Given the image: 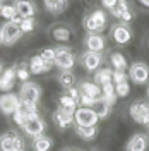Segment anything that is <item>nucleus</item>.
<instances>
[{"label": "nucleus", "instance_id": "nucleus-1", "mask_svg": "<svg viewBox=\"0 0 149 151\" xmlns=\"http://www.w3.org/2000/svg\"><path fill=\"white\" fill-rule=\"evenodd\" d=\"M98 115L93 108L89 106H77V110L74 112V124L81 125V127H93L98 125Z\"/></svg>", "mask_w": 149, "mask_h": 151}, {"label": "nucleus", "instance_id": "nucleus-2", "mask_svg": "<svg viewBox=\"0 0 149 151\" xmlns=\"http://www.w3.org/2000/svg\"><path fill=\"white\" fill-rule=\"evenodd\" d=\"M19 98H21V101H24V103L38 105L39 98H41V88H39L36 83L26 81V83H22L21 89H19Z\"/></svg>", "mask_w": 149, "mask_h": 151}, {"label": "nucleus", "instance_id": "nucleus-3", "mask_svg": "<svg viewBox=\"0 0 149 151\" xmlns=\"http://www.w3.org/2000/svg\"><path fill=\"white\" fill-rule=\"evenodd\" d=\"M129 79L137 86L146 84L149 81V65L146 62H134L129 65Z\"/></svg>", "mask_w": 149, "mask_h": 151}, {"label": "nucleus", "instance_id": "nucleus-4", "mask_svg": "<svg viewBox=\"0 0 149 151\" xmlns=\"http://www.w3.org/2000/svg\"><path fill=\"white\" fill-rule=\"evenodd\" d=\"M55 53H57V58H55V65L62 70H70L72 67L75 65V57L72 53V50L69 47H60L55 48Z\"/></svg>", "mask_w": 149, "mask_h": 151}, {"label": "nucleus", "instance_id": "nucleus-5", "mask_svg": "<svg viewBox=\"0 0 149 151\" xmlns=\"http://www.w3.org/2000/svg\"><path fill=\"white\" fill-rule=\"evenodd\" d=\"M110 35H112V40L115 43H118V45H127V43H130L132 38H134V33H132L130 26L127 22H118V24L112 26Z\"/></svg>", "mask_w": 149, "mask_h": 151}, {"label": "nucleus", "instance_id": "nucleus-6", "mask_svg": "<svg viewBox=\"0 0 149 151\" xmlns=\"http://www.w3.org/2000/svg\"><path fill=\"white\" fill-rule=\"evenodd\" d=\"M0 33H2V43H4L5 47H10V45L17 43L19 38L22 36L21 28H19L17 24L10 22V21H7V22L0 28Z\"/></svg>", "mask_w": 149, "mask_h": 151}, {"label": "nucleus", "instance_id": "nucleus-7", "mask_svg": "<svg viewBox=\"0 0 149 151\" xmlns=\"http://www.w3.org/2000/svg\"><path fill=\"white\" fill-rule=\"evenodd\" d=\"M21 106V98L19 94L14 93H4L0 96V112L4 115H14Z\"/></svg>", "mask_w": 149, "mask_h": 151}, {"label": "nucleus", "instance_id": "nucleus-8", "mask_svg": "<svg viewBox=\"0 0 149 151\" xmlns=\"http://www.w3.org/2000/svg\"><path fill=\"white\" fill-rule=\"evenodd\" d=\"M110 12H112L113 17L120 19V22H127V24L135 17L134 9H132V5L127 2V0H118L117 5H115V9H112Z\"/></svg>", "mask_w": 149, "mask_h": 151}, {"label": "nucleus", "instance_id": "nucleus-9", "mask_svg": "<svg viewBox=\"0 0 149 151\" xmlns=\"http://www.w3.org/2000/svg\"><path fill=\"white\" fill-rule=\"evenodd\" d=\"M81 64L84 65V69L87 72H96L100 65L103 64V55L98 53V52H89L86 50L82 55H81Z\"/></svg>", "mask_w": 149, "mask_h": 151}, {"label": "nucleus", "instance_id": "nucleus-10", "mask_svg": "<svg viewBox=\"0 0 149 151\" xmlns=\"http://www.w3.org/2000/svg\"><path fill=\"white\" fill-rule=\"evenodd\" d=\"M22 129H24V132H26L28 136H31V137H38V136H41L43 132L47 131V124H45V120H43L39 115H36V117L28 119Z\"/></svg>", "mask_w": 149, "mask_h": 151}, {"label": "nucleus", "instance_id": "nucleus-11", "mask_svg": "<svg viewBox=\"0 0 149 151\" xmlns=\"http://www.w3.org/2000/svg\"><path fill=\"white\" fill-rule=\"evenodd\" d=\"M149 148V137L148 134H144V132H137V134H134L129 142H127V151H148Z\"/></svg>", "mask_w": 149, "mask_h": 151}, {"label": "nucleus", "instance_id": "nucleus-12", "mask_svg": "<svg viewBox=\"0 0 149 151\" xmlns=\"http://www.w3.org/2000/svg\"><path fill=\"white\" fill-rule=\"evenodd\" d=\"M16 7V12L22 17H34L36 16V5L33 0H14L12 4Z\"/></svg>", "mask_w": 149, "mask_h": 151}, {"label": "nucleus", "instance_id": "nucleus-13", "mask_svg": "<svg viewBox=\"0 0 149 151\" xmlns=\"http://www.w3.org/2000/svg\"><path fill=\"white\" fill-rule=\"evenodd\" d=\"M53 122L57 124L58 129H67V127H70L74 124V113L67 112V110L58 106V110L53 112Z\"/></svg>", "mask_w": 149, "mask_h": 151}, {"label": "nucleus", "instance_id": "nucleus-14", "mask_svg": "<svg viewBox=\"0 0 149 151\" xmlns=\"http://www.w3.org/2000/svg\"><path fill=\"white\" fill-rule=\"evenodd\" d=\"M28 67H29V72H31V74L39 76V74H47L53 65L47 64V62H45L39 55H34V57H31V58H29Z\"/></svg>", "mask_w": 149, "mask_h": 151}, {"label": "nucleus", "instance_id": "nucleus-15", "mask_svg": "<svg viewBox=\"0 0 149 151\" xmlns=\"http://www.w3.org/2000/svg\"><path fill=\"white\" fill-rule=\"evenodd\" d=\"M148 108H149L148 101L135 100V101L129 106V115H130V119L135 124H140V122H142V117H144V113H146V110H148Z\"/></svg>", "mask_w": 149, "mask_h": 151}, {"label": "nucleus", "instance_id": "nucleus-16", "mask_svg": "<svg viewBox=\"0 0 149 151\" xmlns=\"http://www.w3.org/2000/svg\"><path fill=\"white\" fill-rule=\"evenodd\" d=\"M84 45L86 48L89 50V52H98V53H101L105 47H106V40L101 36V35H87L86 40H84Z\"/></svg>", "mask_w": 149, "mask_h": 151}, {"label": "nucleus", "instance_id": "nucleus-17", "mask_svg": "<svg viewBox=\"0 0 149 151\" xmlns=\"http://www.w3.org/2000/svg\"><path fill=\"white\" fill-rule=\"evenodd\" d=\"M14 81H16V67H9L4 69V72L0 76V91L9 93L14 88Z\"/></svg>", "mask_w": 149, "mask_h": 151}, {"label": "nucleus", "instance_id": "nucleus-18", "mask_svg": "<svg viewBox=\"0 0 149 151\" xmlns=\"http://www.w3.org/2000/svg\"><path fill=\"white\" fill-rule=\"evenodd\" d=\"M19 136L16 131H7L0 136V151H14L16 150V141H17Z\"/></svg>", "mask_w": 149, "mask_h": 151}, {"label": "nucleus", "instance_id": "nucleus-19", "mask_svg": "<svg viewBox=\"0 0 149 151\" xmlns=\"http://www.w3.org/2000/svg\"><path fill=\"white\" fill-rule=\"evenodd\" d=\"M50 35H52V38H53L55 41L64 43V41H69V40L72 38V31H70V28L65 26V24H58V26H53V28H52Z\"/></svg>", "mask_w": 149, "mask_h": 151}, {"label": "nucleus", "instance_id": "nucleus-20", "mask_svg": "<svg viewBox=\"0 0 149 151\" xmlns=\"http://www.w3.org/2000/svg\"><path fill=\"white\" fill-rule=\"evenodd\" d=\"M33 151H50L52 146H53V139L48 137L45 134L38 136V137H33Z\"/></svg>", "mask_w": 149, "mask_h": 151}, {"label": "nucleus", "instance_id": "nucleus-21", "mask_svg": "<svg viewBox=\"0 0 149 151\" xmlns=\"http://www.w3.org/2000/svg\"><path fill=\"white\" fill-rule=\"evenodd\" d=\"M43 4L50 14H62L69 7V0H43Z\"/></svg>", "mask_w": 149, "mask_h": 151}, {"label": "nucleus", "instance_id": "nucleus-22", "mask_svg": "<svg viewBox=\"0 0 149 151\" xmlns=\"http://www.w3.org/2000/svg\"><path fill=\"white\" fill-rule=\"evenodd\" d=\"M110 62H112L113 70H123V72L129 70V62H127L125 55L120 53V52H113L110 55Z\"/></svg>", "mask_w": 149, "mask_h": 151}, {"label": "nucleus", "instance_id": "nucleus-23", "mask_svg": "<svg viewBox=\"0 0 149 151\" xmlns=\"http://www.w3.org/2000/svg\"><path fill=\"white\" fill-rule=\"evenodd\" d=\"M101 98L110 105V106H113V105L117 103L118 96L115 93V84H113V83H106V84L101 86Z\"/></svg>", "mask_w": 149, "mask_h": 151}, {"label": "nucleus", "instance_id": "nucleus-24", "mask_svg": "<svg viewBox=\"0 0 149 151\" xmlns=\"http://www.w3.org/2000/svg\"><path fill=\"white\" fill-rule=\"evenodd\" d=\"M81 93L87 94V96H93V98H100L101 96V86H98L96 83H91V81H84L79 86Z\"/></svg>", "mask_w": 149, "mask_h": 151}, {"label": "nucleus", "instance_id": "nucleus-25", "mask_svg": "<svg viewBox=\"0 0 149 151\" xmlns=\"http://www.w3.org/2000/svg\"><path fill=\"white\" fill-rule=\"evenodd\" d=\"M93 110L96 112V115H98V119L100 120H103V119H106L110 113H112V106L106 103L105 100H103L101 96L96 100V103H94V106H93Z\"/></svg>", "mask_w": 149, "mask_h": 151}, {"label": "nucleus", "instance_id": "nucleus-26", "mask_svg": "<svg viewBox=\"0 0 149 151\" xmlns=\"http://www.w3.org/2000/svg\"><path fill=\"white\" fill-rule=\"evenodd\" d=\"M82 26H84V29H86L89 35H93V33L94 35H100L103 29H105V28H101V26L98 24V21H96L91 14H87V16L82 19Z\"/></svg>", "mask_w": 149, "mask_h": 151}, {"label": "nucleus", "instance_id": "nucleus-27", "mask_svg": "<svg viewBox=\"0 0 149 151\" xmlns=\"http://www.w3.org/2000/svg\"><path fill=\"white\" fill-rule=\"evenodd\" d=\"M75 134L84 139V141H93L98 134V125H93V127H81V125H75Z\"/></svg>", "mask_w": 149, "mask_h": 151}, {"label": "nucleus", "instance_id": "nucleus-28", "mask_svg": "<svg viewBox=\"0 0 149 151\" xmlns=\"http://www.w3.org/2000/svg\"><path fill=\"white\" fill-rule=\"evenodd\" d=\"M112 76H113V70L112 69H98L96 74H94V81L98 86H103L106 83H112Z\"/></svg>", "mask_w": 149, "mask_h": 151}, {"label": "nucleus", "instance_id": "nucleus-29", "mask_svg": "<svg viewBox=\"0 0 149 151\" xmlns=\"http://www.w3.org/2000/svg\"><path fill=\"white\" fill-rule=\"evenodd\" d=\"M58 83H60L62 88L69 89V88H72L75 84V76L72 74V70H62L58 74Z\"/></svg>", "mask_w": 149, "mask_h": 151}, {"label": "nucleus", "instance_id": "nucleus-30", "mask_svg": "<svg viewBox=\"0 0 149 151\" xmlns=\"http://www.w3.org/2000/svg\"><path fill=\"white\" fill-rule=\"evenodd\" d=\"M77 101L75 100H72L70 96H67V94H62L60 98H58V106L60 108H64V110H67V112H72L74 113L75 110H77Z\"/></svg>", "mask_w": 149, "mask_h": 151}, {"label": "nucleus", "instance_id": "nucleus-31", "mask_svg": "<svg viewBox=\"0 0 149 151\" xmlns=\"http://www.w3.org/2000/svg\"><path fill=\"white\" fill-rule=\"evenodd\" d=\"M38 55L41 57L47 64H50V65H55V58H57V53H55V48H43Z\"/></svg>", "mask_w": 149, "mask_h": 151}, {"label": "nucleus", "instance_id": "nucleus-32", "mask_svg": "<svg viewBox=\"0 0 149 151\" xmlns=\"http://www.w3.org/2000/svg\"><path fill=\"white\" fill-rule=\"evenodd\" d=\"M29 76H31V72H29L28 64H21L19 67H16V79L26 83V81H29Z\"/></svg>", "mask_w": 149, "mask_h": 151}, {"label": "nucleus", "instance_id": "nucleus-33", "mask_svg": "<svg viewBox=\"0 0 149 151\" xmlns=\"http://www.w3.org/2000/svg\"><path fill=\"white\" fill-rule=\"evenodd\" d=\"M21 31H22V35L24 33H33L34 31V28H36V19L34 17H26L22 19V22H21Z\"/></svg>", "mask_w": 149, "mask_h": 151}, {"label": "nucleus", "instance_id": "nucleus-34", "mask_svg": "<svg viewBox=\"0 0 149 151\" xmlns=\"http://www.w3.org/2000/svg\"><path fill=\"white\" fill-rule=\"evenodd\" d=\"M16 14H17V12H16V7H14V5H9V4L2 5V9H0V16L5 19V21H12V17H14Z\"/></svg>", "mask_w": 149, "mask_h": 151}, {"label": "nucleus", "instance_id": "nucleus-35", "mask_svg": "<svg viewBox=\"0 0 149 151\" xmlns=\"http://www.w3.org/2000/svg\"><path fill=\"white\" fill-rule=\"evenodd\" d=\"M115 93H117L118 98H125V96H129V93H130V83L127 81V83L115 84Z\"/></svg>", "mask_w": 149, "mask_h": 151}, {"label": "nucleus", "instance_id": "nucleus-36", "mask_svg": "<svg viewBox=\"0 0 149 151\" xmlns=\"http://www.w3.org/2000/svg\"><path fill=\"white\" fill-rule=\"evenodd\" d=\"M91 16H93L96 21H98V24L101 26V28H106V22H108V17H106V12L101 9H96L91 12Z\"/></svg>", "mask_w": 149, "mask_h": 151}, {"label": "nucleus", "instance_id": "nucleus-37", "mask_svg": "<svg viewBox=\"0 0 149 151\" xmlns=\"http://www.w3.org/2000/svg\"><path fill=\"white\" fill-rule=\"evenodd\" d=\"M129 81V74L123 70H113L112 76V83L113 84H120V83H127Z\"/></svg>", "mask_w": 149, "mask_h": 151}, {"label": "nucleus", "instance_id": "nucleus-38", "mask_svg": "<svg viewBox=\"0 0 149 151\" xmlns=\"http://www.w3.org/2000/svg\"><path fill=\"white\" fill-rule=\"evenodd\" d=\"M98 98H93V96H87V94H82L81 93V98H79V106H89L93 108L94 103H96Z\"/></svg>", "mask_w": 149, "mask_h": 151}, {"label": "nucleus", "instance_id": "nucleus-39", "mask_svg": "<svg viewBox=\"0 0 149 151\" xmlns=\"http://www.w3.org/2000/svg\"><path fill=\"white\" fill-rule=\"evenodd\" d=\"M65 94H67V96H70L72 100H75V101L79 103V98H81V89H79V88H75V86H72V88H69V89H65Z\"/></svg>", "mask_w": 149, "mask_h": 151}, {"label": "nucleus", "instance_id": "nucleus-40", "mask_svg": "<svg viewBox=\"0 0 149 151\" xmlns=\"http://www.w3.org/2000/svg\"><path fill=\"white\" fill-rule=\"evenodd\" d=\"M12 119H14V122L17 124L19 127H24V124H26V120H28V119L24 117V113L21 112V110H17V112L14 113V115H12Z\"/></svg>", "mask_w": 149, "mask_h": 151}, {"label": "nucleus", "instance_id": "nucleus-41", "mask_svg": "<svg viewBox=\"0 0 149 151\" xmlns=\"http://www.w3.org/2000/svg\"><path fill=\"white\" fill-rule=\"evenodd\" d=\"M117 2H118V0H101V5L105 7V9L112 10V9H115V5H117Z\"/></svg>", "mask_w": 149, "mask_h": 151}, {"label": "nucleus", "instance_id": "nucleus-42", "mask_svg": "<svg viewBox=\"0 0 149 151\" xmlns=\"http://www.w3.org/2000/svg\"><path fill=\"white\" fill-rule=\"evenodd\" d=\"M140 124H142V125H146V127L149 125V108L146 110V113H144V117H142V122H140Z\"/></svg>", "mask_w": 149, "mask_h": 151}, {"label": "nucleus", "instance_id": "nucleus-43", "mask_svg": "<svg viewBox=\"0 0 149 151\" xmlns=\"http://www.w3.org/2000/svg\"><path fill=\"white\" fill-rule=\"evenodd\" d=\"M139 2L144 5V7H149V0H139Z\"/></svg>", "mask_w": 149, "mask_h": 151}, {"label": "nucleus", "instance_id": "nucleus-44", "mask_svg": "<svg viewBox=\"0 0 149 151\" xmlns=\"http://www.w3.org/2000/svg\"><path fill=\"white\" fill-rule=\"evenodd\" d=\"M2 72H4V64L0 62V76H2Z\"/></svg>", "mask_w": 149, "mask_h": 151}, {"label": "nucleus", "instance_id": "nucleus-45", "mask_svg": "<svg viewBox=\"0 0 149 151\" xmlns=\"http://www.w3.org/2000/svg\"><path fill=\"white\" fill-rule=\"evenodd\" d=\"M146 96H148V101H149V86H148V89H146Z\"/></svg>", "mask_w": 149, "mask_h": 151}, {"label": "nucleus", "instance_id": "nucleus-46", "mask_svg": "<svg viewBox=\"0 0 149 151\" xmlns=\"http://www.w3.org/2000/svg\"><path fill=\"white\" fill-rule=\"evenodd\" d=\"M2 45H4V43H2V33H0V47H2Z\"/></svg>", "mask_w": 149, "mask_h": 151}, {"label": "nucleus", "instance_id": "nucleus-47", "mask_svg": "<svg viewBox=\"0 0 149 151\" xmlns=\"http://www.w3.org/2000/svg\"><path fill=\"white\" fill-rule=\"evenodd\" d=\"M69 151H77V150H69Z\"/></svg>", "mask_w": 149, "mask_h": 151}, {"label": "nucleus", "instance_id": "nucleus-48", "mask_svg": "<svg viewBox=\"0 0 149 151\" xmlns=\"http://www.w3.org/2000/svg\"><path fill=\"white\" fill-rule=\"evenodd\" d=\"M148 134H149V125H148Z\"/></svg>", "mask_w": 149, "mask_h": 151}, {"label": "nucleus", "instance_id": "nucleus-49", "mask_svg": "<svg viewBox=\"0 0 149 151\" xmlns=\"http://www.w3.org/2000/svg\"><path fill=\"white\" fill-rule=\"evenodd\" d=\"M0 9H2V4H0Z\"/></svg>", "mask_w": 149, "mask_h": 151}, {"label": "nucleus", "instance_id": "nucleus-50", "mask_svg": "<svg viewBox=\"0 0 149 151\" xmlns=\"http://www.w3.org/2000/svg\"><path fill=\"white\" fill-rule=\"evenodd\" d=\"M2 2H4V0H0V4H2Z\"/></svg>", "mask_w": 149, "mask_h": 151}, {"label": "nucleus", "instance_id": "nucleus-51", "mask_svg": "<svg viewBox=\"0 0 149 151\" xmlns=\"http://www.w3.org/2000/svg\"><path fill=\"white\" fill-rule=\"evenodd\" d=\"M21 151H24V150H21Z\"/></svg>", "mask_w": 149, "mask_h": 151}]
</instances>
